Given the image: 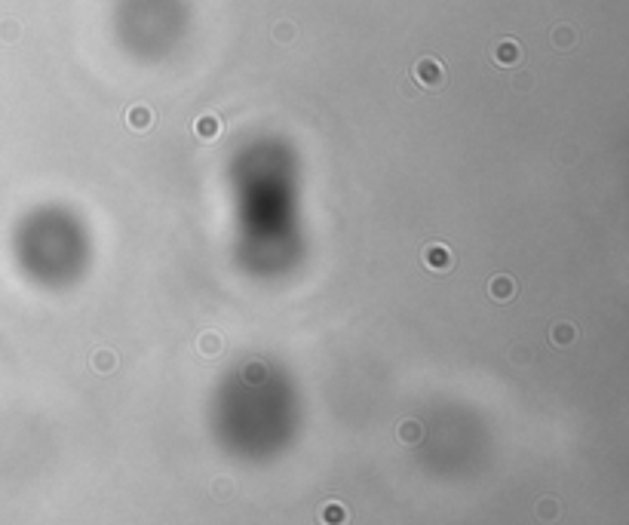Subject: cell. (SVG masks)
Segmentation results:
<instances>
[{"label": "cell", "mask_w": 629, "mask_h": 525, "mask_svg": "<svg viewBox=\"0 0 629 525\" xmlns=\"http://www.w3.org/2000/svg\"><path fill=\"white\" fill-rule=\"evenodd\" d=\"M402 92H406V96H417V87L411 80H406V87H402Z\"/></svg>", "instance_id": "obj_20"}, {"label": "cell", "mask_w": 629, "mask_h": 525, "mask_svg": "<svg viewBox=\"0 0 629 525\" xmlns=\"http://www.w3.org/2000/svg\"><path fill=\"white\" fill-rule=\"evenodd\" d=\"M22 37V25L15 19H3L0 22V40L3 43H15Z\"/></svg>", "instance_id": "obj_15"}, {"label": "cell", "mask_w": 629, "mask_h": 525, "mask_svg": "<svg viewBox=\"0 0 629 525\" xmlns=\"http://www.w3.org/2000/svg\"><path fill=\"white\" fill-rule=\"evenodd\" d=\"M197 350L203 353V357H219L224 350V338L219 332H203V335L197 338Z\"/></svg>", "instance_id": "obj_12"}, {"label": "cell", "mask_w": 629, "mask_h": 525, "mask_svg": "<svg viewBox=\"0 0 629 525\" xmlns=\"http://www.w3.org/2000/svg\"><path fill=\"white\" fill-rule=\"evenodd\" d=\"M531 357H534V350H531V347H525V344L510 347V360L516 362V366H525V362H531Z\"/></svg>", "instance_id": "obj_16"}, {"label": "cell", "mask_w": 629, "mask_h": 525, "mask_svg": "<svg viewBox=\"0 0 629 525\" xmlns=\"http://www.w3.org/2000/svg\"><path fill=\"white\" fill-rule=\"evenodd\" d=\"M234 491H237V489H234V482H230V480H215V482H212V495L219 498V501H228L230 495H234Z\"/></svg>", "instance_id": "obj_17"}, {"label": "cell", "mask_w": 629, "mask_h": 525, "mask_svg": "<svg viewBox=\"0 0 629 525\" xmlns=\"http://www.w3.org/2000/svg\"><path fill=\"white\" fill-rule=\"evenodd\" d=\"M574 338H577V326L568 320H558L549 326V344L553 347H571Z\"/></svg>", "instance_id": "obj_9"}, {"label": "cell", "mask_w": 629, "mask_h": 525, "mask_svg": "<svg viewBox=\"0 0 629 525\" xmlns=\"http://www.w3.org/2000/svg\"><path fill=\"white\" fill-rule=\"evenodd\" d=\"M488 295H491L494 304H507V301L516 298V280L510 274H494L488 280Z\"/></svg>", "instance_id": "obj_5"}, {"label": "cell", "mask_w": 629, "mask_h": 525, "mask_svg": "<svg viewBox=\"0 0 629 525\" xmlns=\"http://www.w3.org/2000/svg\"><path fill=\"white\" fill-rule=\"evenodd\" d=\"M448 80L445 74V65L436 59V56H424L415 61V68H411V83H415L417 89H442Z\"/></svg>", "instance_id": "obj_1"}, {"label": "cell", "mask_w": 629, "mask_h": 525, "mask_svg": "<svg viewBox=\"0 0 629 525\" xmlns=\"http://www.w3.org/2000/svg\"><path fill=\"white\" fill-rule=\"evenodd\" d=\"M347 519H350V513H347V507L341 504V501H325V504L320 507V522L323 525H347Z\"/></svg>", "instance_id": "obj_10"}, {"label": "cell", "mask_w": 629, "mask_h": 525, "mask_svg": "<svg viewBox=\"0 0 629 525\" xmlns=\"http://www.w3.org/2000/svg\"><path fill=\"white\" fill-rule=\"evenodd\" d=\"M396 436H399V443H406V445H417V443L424 439L421 421H415V418L402 421V424H399V430H396Z\"/></svg>", "instance_id": "obj_13"}, {"label": "cell", "mask_w": 629, "mask_h": 525, "mask_svg": "<svg viewBox=\"0 0 629 525\" xmlns=\"http://www.w3.org/2000/svg\"><path fill=\"white\" fill-rule=\"evenodd\" d=\"M421 261L427 270H433V274H448V270L454 267V252L448 249L445 243H427L424 252H421Z\"/></svg>", "instance_id": "obj_2"}, {"label": "cell", "mask_w": 629, "mask_h": 525, "mask_svg": "<svg viewBox=\"0 0 629 525\" xmlns=\"http://www.w3.org/2000/svg\"><path fill=\"white\" fill-rule=\"evenodd\" d=\"M221 133H224V123H221L219 114L206 111V114H200V117L193 120V135H197L200 142L212 145V142H219V138H221Z\"/></svg>", "instance_id": "obj_4"}, {"label": "cell", "mask_w": 629, "mask_h": 525, "mask_svg": "<svg viewBox=\"0 0 629 525\" xmlns=\"http://www.w3.org/2000/svg\"><path fill=\"white\" fill-rule=\"evenodd\" d=\"M264 372H267V369H264L261 362H249V366L243 369V375H246V381H249V384H258L264 378Z\"/></svg>", "instance_id": "obj_18"}, {"label": "cell", "mask_w": 629, "mask_h": 525, "mask_svg": "<svg viewBox=\"0 0 629 525\" xmlns=\"http://www.w3.org/2000/svg\"><path fill=\"white\" fill-rule=\"evenodd\" d=\"M531 87H534V77L528 74V71H522V74L512 77V89H516V92H528Z\"/></svg>", "instance_id": "obj_19"}, {"label": "cell", "mask_w": 629, "mask_h": 525, "mask_svg": "<svg viewBox=\"0 0 629 525\" xmlns=\"http://www.w3.org/2000/svg\"><path fill=\"white\" fill-rule=\"evenodd\" d=\"M577 40H580L577 28L568 25V22H562V25H556L553 31H549V43H553L556 50H562V52L574 50V46H577Z\"/></svg>", "instance_id": "obj_8"}, {"label": "cell", "mask_w": 629, "mask_h": 525, "mask_svg": "<svg viewBox=\"0 0 629 525\" xmlns=\"http://www.w3.org/2000/svg\"><path fill=\"white\" fill-rule=\"evenodd\" d=\"M120 366V357L111 350V347H96V350L89 353V369L96 375H114Z\"/></svg>", "instance_id": "obj_6"}, {"label": "cell", "mask_w": 629, "mask_h": 525, "mask_svg": "<svg viewBox=\"0 0 629 525\" xmlns=\"http://www.w3.org/2000/svg\"><path fill=\"white\" fill-rule=\"evenodd\" d=\"M295 37H298V28H295V22L283 19V22H276V25H274V40H276L279 46L295 43Z\"/></svg>", "instance_id": "obj_14"}, {"label": "cell", "mask_w": 629, "mask_h": 525, "mask_svg": "<svg viewBox=\"0 0 629 525\" xmlns=\"http://www.w3.org/2000/svg\"><path fill=\"white\" fill-rule=\"evenodd\" d=\"M522 46H519L516 37H503V40H498V46L491 50V59L498 68H516L519 61H522Z\"/></svg>", "instance_id": "obj_3"}, {"label": "cell", "mask_w": 629, "mask_h": 525, "mask_svg": "<svg viewBox=\"0 0 629 525\" xmlns=\"http://www.w3.org/2000/svg\"><path fill=\"white\" fill-rule=\"evenodd\" d=\"M558 513H562V507H558V501H556V498H549V495H543L538 504H534V516H538L543 525L556 522V519H558Z\"/></svg>", "instance_id": "obj_11"}, {"label": "cell", "mask_w": 629, "mask_h": 525, "mask_svg": "<svg viewBox=\"0 0 629 525\" xmlns=\"http://www.w3.org/2000/svg\"><path fill=\"white\" fill-rule=\"evenodd\" d=\"M126 126L132 133H147L154 126V111L151 105H132L126 111Z\"/></svg>", "instance_id": "obj_7"}]
</instances>
